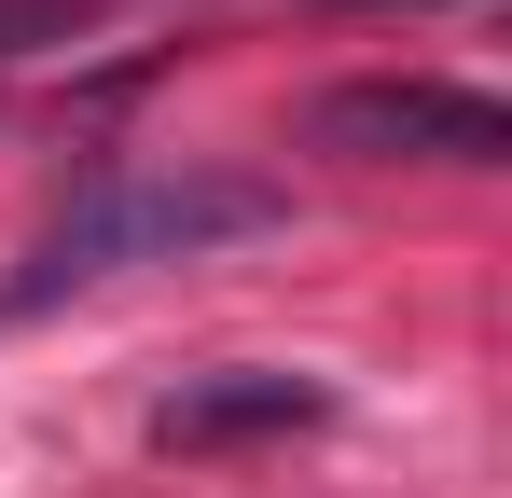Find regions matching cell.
Here are the masks:
<instances>
[{
	"instance_id": "7a4b0ae2",
	"label": "cell",
	"mask_w": 512,
	"mask_h": 498,
	"mask_svg": "<svg viewBox=\"0 0 512 498\" xmlns=\"http://www.w3.org/2000/svg\"><path fill=\"white\" fill-rule=\"evenodd\" d=\"M319 153H429V166H499L512 111L471 97V83H333L319 97Z\"/></svg>"
},
{
	"instance_id": "6da1fadb",
	"label": "cell",
	"mask_w": 512,
	"mask_h": 498,
	"mask_svg": "<svg viewBox=\"0 0 512 498\" xmlns=\"http://www.w3.org/2000/svg\"><path fill=\"white\" fill-rule=\"evenodd\" d=\"M277 222V194L263 180H111V194H84L56 236L28 249V277H14V305H56V291H84V277H125V263H194V249L222 236H263Z\"/></svg>"
},
{
	"instance_id": "277c9868",
	"label": "cell",
	"mask_w": 512,
	"mask_h": 498,
	"mask_svg": "<svg viewBox=\"0 0 512 498\" xmlns=\"http://www.w3.org/2000/svg\"><path fill=\"white\" fill-rule=\"evenodd\" d=\"M42 28H56V0H0V56H14V42H42Z\"/></svg>"
},
{
	"instance_id": "3957f363",
	"label": "cell",
	"mask_w": 512,
	"mask_h": 498,
	"mask_svg": "<svg viewBox=\"0 0 512 498\" xmlns=\"http://www.w3.org/2000/svg\"><path fill=\"white\" fill-rule=\"evenodd\" d=\"M333 415V388L319 374H263V360H236V374H180L167 402H153V443H263V429H319Z\"/></svg>"
}]
</instances>
